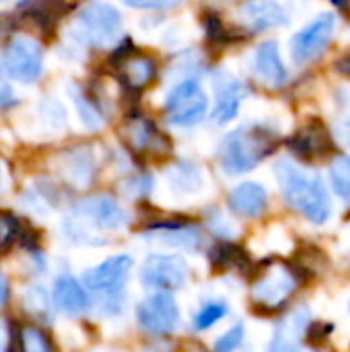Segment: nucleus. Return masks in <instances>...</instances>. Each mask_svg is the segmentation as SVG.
<instances>
[{"label":"nucleus","mask_w":350,"mask_h":352,"mask_svg":"<svg viewBox=\"0 0 350 352\" xmlns=\"http://www.w3.org/2000/svg\"><path fill=\"white\" fill-rule=\"evenodd\" d=\"M330 184L336 196L350 200V155H340L330 165Z\"/></svg>","instance_id":"a878e982"},{"label":"nucleus","mask_w":350,"mask_h":352,"mask_svg":"<svg viewBox=\"0 0 350 352\" xmlns=\"http://www.w3.org/2000/svg\"><path fill=\"white\" fill-rule=\"evenodd\" d=\"M227 311H229V307H227L225 301H221V299L206 301V303L198 309V314L194 316L192 328H194L196 332H206V330H210L215 324H219V322L227 316Z\"/></svg>","instance_id":"b1692460"},{"label":"nucleus","mask_w":350,"mask_h":352,"mask_svg":"<svg viewBox=\"0 0 350 352\" xmlns=\"http://www.w3.org/2000/svg\"><path fill=\"white\" fill-rule=\"evenodd\" d=\"M215 95H217V103L212 109V120L217 124H227L237 116L239 105L248 95V89L241 80L225 74L215 82Z\"/></svg>","instance_id":"f3484780"},{"label":"nucleus","mask_w":350,"mask_h":352,"mask_svg":"<svg viewBox=\"0 0 350 352\" xmlns=\"http://www.w3.org/2000/svg\"><path fill=\"white\" fill-rule=\"evenodd\" d=\"M208 260H210L212 268L219 270V272H229V270H239V272H243V270L248 268V264H250L248 254H245L239 245L227 243V241L217 243V245L210 250Z\"/></svg>","instance_id":"4be33fe9"},{"label":"nucleus","mask_w":350,"mask_h":352,"mask_svg":"<svg viewBox=\"0 0 350 352\" xmlns=\"http://www.w3.org/2000/svg\"><path fill=\"white\" fill-rule=\"evenodd\" d=\"M311 326V316L307 307L295 309L287 318H283L272 334V340L266 352H299L301 340L307 336Z\"/></svg>","instance_id":"dca6fc26"},{"label":"nucleus","mask_w":350,"mask_h":352,"mask_svg":"<svg viewBox=\"0 0 350 352\" xmlns=\"http://www.w3.org/2000/svg\"><path fill=\"white\" fill-rule=\"evenodd\" d=\"M243 338H245V326L243 324H235L221 338H217L215 352H235L243 344Z\"/></svg>","instance_id":"cd10ccee"},{"label":"nucleus","mask_w":350,"mask_h":352,"mask_svg":"<svg viewBox=\"0 0 350 352\" xmlns=\"http://www.w3.org/2000/svg\"><path fill=\"white\" fill-rule=\"evenodd\" d=\"M41 45L35 39L27 35L10 39V43L4 50V70L10 78L21 82H33L41 74Z\"/></svg>","instance_id":"9d476101"},{"label":"nucleus","mask_w":350,"mask_h":352,"mask_svg":"<svg viewBox=\"0 0 350 352\" xmlns=\"http://www.w3.org/2000/svg\"><path fill=\"white\" fill-rule=\"evenodd\" d=\"M116 70L128 89L140 91L155 78L157 66L151 56L138 52L136 47H122L116 54Z\"/></svg>","instance_id":"4468645a"},{"label":"nucleus","mask_w":350,"mask_h":352,"mask_svg":"<svg viewBox=\"0 0 350 352\" xmlns=\"http://www.w3.org/2000/svg\"><path fill=\"white\" fill-rule=\"evenodd\" d=\"M4 72H6V70L0 66V107H6V105H10V103L14 101L12 87H10V82H8V78H6Z\"/></svg>","instance_id":"c756f323"},{"label":"nucleus","mask_w":350,"mask_h":352,"mask_svg":"<svg viewBox=\"0 0 350 352\" xmlns=\"http://www.w3.org/2000/svg\"><path fill=\"white\" fill-rule=\"evenodd\" d=\"M19 349L21 352H54V342L37 326H23L19 330Z\"/></svg>","instance_id":"393cba45"},{"label":"nucleus","mask_w":350,"mask_h":352,"mask_svg":"<svg viewBox=\"0 0 350 352\" xmlns=\"http://www.w3.org/2000/svg\"><path fill=\"white\" fill-rule=\"evenodd\" d=\"M299 352H320V351H316V349H301Z\"/></svg>","instance_id":"c9c22d12"},{"label":"nucleus","mask_w":350,"mask_h":352,"mask_svg":"<svg viewBox=\"0 0 350 352\" xmlns=\"http://www.w3.org/2000/svg\"><path fill=\"white\" fill-rule=\"evenodd\" d=\"M122 2L140 10H167V8L179 6L184 0H122Z\"/></svg>","instance_id":"c85d7f7f"},{"label":"nucleus","mask_w":350,"mask_h":352,"mask_svg":"<svg viewBox=\"0 0 350 352\" xmlns=\"http://www.w3.org/2000/svg\"><path fill=\"white\" fill-rule=\"evenodd\" d=\"M74 27L80 41L95 47H109L120 39L124 23L120 10L113 4L93 0L76 14Z\"/></svg>","instance_id":"20e7f679"},{"label":"nucleus","mask_w":350,"mask_h":352,"mask_svg":"<svg viewBox=\"0 0 350 352\" xmlns=\"http://www.w3.org/2000/svg\"><path fill=\"white\" fill-rule=\"evenodd\" d=\"M72 97H74V105H76V109H78V113H80L83 124H85L87 128H91V130L99 128V126L103 124V116H101L99 107H97L85 93H80V91H74Z\"/></svg>","instance_id":"bb28decb"},{"label":"nucleus","mask_w":350,"mask_h":352,"mask_svg":"<svg viewBox=\"0 0 350 352\" xmlns=\"http://www.w3.org/2000/svg\"><path fill=\"white\" fill-rule=\"evenodd\" d=\"M287 146L305 161L322 159L334 151V140L328 132V128L320 120H311L305 126H301L289 140Z\"/></svg>","instance_id":"ddd939ff"},{"label":"nucleus","mask_w":350,"mask_h":352,"mask_svg":"<svg viewBox=\"0 0 350 352\" xmlns=\"http://www.w3.org/2000/svg\"><path fill=\"white\" fill-rule=\"evenodd\" d=\"M122 136L126 144L130 146V151L136 155H151V157L161 159L171 153L169 138L151 120L142 116L130 118L122 128Z\"/></svg>","instance_id":"f8f14e48"},{"label":"nucleus","mask_w":350,"mask_h":352,"mask_svg":"<svg viewBox=\"0 0 350 352\" xmlns=\"http://www.w3.org/2000/svg\"><path fill=\"white\" fill-rule=\"evenodd\" d=\"M167 177H169V186L177 194H192V192L200 190V186H202V175H200V171L192 163H177V165H173L169 169Z\"/></svg>","instance_id":"5701e85b"},{"label":"nucleus","mask_w":350,"mask_h":352,"mask_svg":"<svg viewBox=\"0 0 350 352\" xmlns=\"http://www.w3.org/2000/svg\"><path fill=\"white\" fill-rule=\"evenodd\" d=\"M332 4L350 21V0H332Z\"/></svg>","instance_id":"473e14b6"},{"label":"nucleus","mask_w":350,"mask_h":352,"mask_svg":"<svg viewBox=\"0 0 350 352\" xmlns=\"http://www.w3.org/2000/svg\"><path fill=\"white\" fill-rule=\"evenodd\" d=\"M188 276L190 268L186 260L173 254H153L140 268V283L155 291L173 293L188 283Z\"/></svg>","instance_id":"423d86ee"},{"label":"nucleus","mask_w":350,"mask_h":352,"mask_svg":"<svg viewBox=\"0 0 350 352\" xmlns=\"http://www.w3.org/2000/svg\"><path fill=\"white\" fill-rule=\"evenodd\" d=\"M151 231L161 243L188 250V252H196L204 243L200 229L188 223H159V225H153Z\"/></svg>","instance_id":"412c9836"},{"label":"nucleus","mask_w":350,"mask_h":352,"mask_svg":"<svg viewBox=\"0 0 350 352\" xmlns=\"http://www.w3.org/2000/svg\"><path fill=\"white\" fill-rule=\"evenodd\" d=\"M342 134H344V140L350 144V116L347 118V122H344V126H342Z\"/></svg>","instance_id":"f704fd0d"},{"label":"nucleus","mask_w":350,"mask_h":352,"mask_svg":"<svg viewBox=\"0 0 350 352\" xmlns=\"http://www.w3.org/2000/svg\"><path fill=\"white\" fill-rule=\"evenodd\" d=\"M254 70L264 85L283 87L287 82V68L283 64L276 41H264L258 45L254 54Z\"/></svg>","instance_id":"aec40b11"},{"label":"nucleus","mask_w":350,"mask_h":352,"mask_svg":"<svg viewBox=\"0 0 350 352\" xmlns=\"http://www.w3.org/2000/svg\"><path fill=\"white\" fill-rule=\"evenodd\" d=\"M274 175L285 202L309 223L324 225L332 214L330 194L318 173H309L297 163L283 159L274 165Z\"/></svg>","instance_id":"f257e3e1"},{"label":"nucleus","mask_w":350,"mask_h":352,"mask_svg":"<svg viewBox=\"0 0 350 352\" xmlns=\"http://www.w3.org/2000/svg\"><path fill=\"white\" fill-rule=\"evenodd\" d=\"M132 258L126 254L107 258L99 266L91 268L85 274V287L103 297V311L116 316L124 307V285L132 270Z\"/></svg>","instance_id":"7ed1b4c3"},{"label":"nucleus","mask_w":350,"mask_h":352,"mask_svg":"<svg viewBox=\"0 0 350 352\" xmlns=\"http://www.w3.org/2000/svg\"><path fill=\"white\" fill-rule=\"evenodd\" d=\"M208 97L196 80H182L165 99V116L175 126H194L204 120Z\"/></svg>","instance_id":"39448f33"},{"label":"nucleus","mask_w":350,"mask_h":352,"mask_svg":"<svg viewBox=\"0 0 350 352\" xmlns=\"http://www.w3.org/2000/svg\"><path fill=\"white\" fill-rule=\"evenodd\" d=\"M336 68H338V72H342V74L350 76V56L342 58V60H338V62H336Z\"/></svg>","instance_id":"72a5a7b5"},{"label":"nucleus","mask_w":350,"mask_h":352,"mask_svg":"<svg viewBox=\"0 0 350 352\" xmlns=\"http://www.w3.org/2000/svg\"><path fill=\"white\" fill-rule=\"evenodd\" d=\"M299 285V270L291 266H272L260 274V278L254 283L252 295L258 305H264L266 309L281 307L289 301V297L295 293Z\"/></svg>","instance_id":"6e6552de"},{"label":"nucleus","mask_w":350,"mask_h":352,"mask_svg":"<svg viewBox=\"0 0 350 352\" xmlns=\"http://www.w3.org/2000/svg\"><path fill=\"white\" fill-rule=\"evenodd\" d=\"M268 206V194L266 190L256 182H243L229 194V208L237 217L243 219H258L264 214Z\"/></svg>","instance_id":"a211bd4d"},{"label":"nucleus","mask_w":350,"mask_h":352,"mask_svg":"<svg viewBox=\"0 0 350 352\" xmlns=\"http://www.w3.org/2000/svg\"><path fill=\"white\" fill-rule=\"evenodd\" d=\"M349 311H350V303H349Z\"/></svg>","instance_id":"e433bc0d"},{"label":"nucleus","mask_w":350,"mask_h":352,"mask_svg":"<svg viewBox=\"0 0 350 352\" xmlns=\"http://www.w3.org/2000/svg\"><path fill=\"white\" fill-rule=\"evenodd\" d=\"M239 16L250 31H270L289 25V12L278 0H245Z\"/></svg>","instance_id":"2eb2a0df"},{"label":"nucleus","mask_w":350,"mask_h":352,"mask_svg":"<svg viewBox=\"0 0 350 352\" xmlns=\"http://www.w3.org/2000/svg\"><path fill=\"white\" fill-rule=\"evenodd\" d=\"M6 299H8V283H6V278L0 274V307H4Z\"/></svg>","instance_id":"2f4dec72"},{"label":"nucleus","mask_w":350,"mask_h":352,"mask_svg":"<svg viewBox=\"0 0 350 352\" xmlns=\"http://www.w3.org/2000/svg\"><path fill=\"white\" fill-rule=\"evenodd\" d=\"M336 29V19L330 12L320 14L309 25H305L301 31H297L291 39V58L295 64H307L316 60L326 45L332 41Z\"/></svg>","instance_id":"1a4fd4ad"},{"label":"nucleus","mask_w":350,"mask_h":352,"mask_svg":"<svg viewBox=\"0 0 350 352\" xmlns=\"http://www.w3.org/2000/svg\"><path fill=\"white\" fill-rule=\"evenodd\" d=\"M74 225H89L99 231H118L128 223L126 210L109 196H91L80 200L74 208Z\"/></svg>","instance_id":"9b49d317"},{"label":"nucleus","mask_w":350,"mask_h":352,"mask_svg":"<svg viewBox=\"0 0 350 352\" xmlns=\"http://www.w3.org/2000/svg\"><path fill=\"white\" fill-rule=\"evenodd\" d=\"M52 297H54L56 307L60 311L68 314V316H80L91 305L87 289L76 278H72L70 274H64V276L56 278Z\"/></svg>","instance_id":"6ab92c4d"},{"label":"nucleus","mask_w":350,"mask_h":352,"mask_svg":"<svg viewBox=\"0 0 350 352\" xmlns=\"http://www.w3.org/2000/svg\"><path fill=\"white\" fill-rule=\"evenodd\" d=\"M138 326L153 336L173 334L179 326V307L171 293L157 291L136 307Z\"/></svg>","instance_id":"0eeeda50"},{"label":"nucleus","mask_w":350,"mask_h":352,"mask_svg":"<svg viewBox=\"0 0 350 352\" xmlns=\"http://www.w3.org/2000/svg\"><path fill=\"white\" fill-rule=\"evenodd\" d=\"M177 352H208V351L204 349V344H200V342H196V340H186V342H182V344H179Z\"/></svg>","instance_id":"7c9ffc66"},{"label":"nucleus","mask_w":350,"mask_h":352,"mask_svg":"<svg viewBox=\"0 0 350 352\" xmlns=\"http://www.w3.org/2000/svg\"><path fill=\"white\" fill-rule=\"evenodd\" d=\"M276 130L262 124H248L229 132L219 146V163L225 173L241 175L258 167L278 146Z\"/></svg>","instance_id":"f03ea898"}]
</instances>
